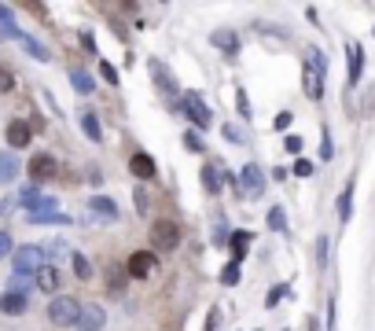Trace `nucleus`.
I'll use <instances>...</instances> for the list:
<instances>
[{
  "label": "nucleus",
  "mask_w": 375,
  "mask_h": 331,
  "mask_svg": "<svg viewBox=\"0 0 375 331\" xmlns=\"http://www.w3.org/2000/svg\"><path fill=\"white\" fill-rule=\"evenodd\" d=\"M170 114L188 118V129H196L202 136H206V129H214V111L202 99V92H196V88H188V92H180L177 99H170Z\"/></svg>",
  "instance_id": "nucleus-1"
},
{
  "label": "nucleus",
  "mask_w": 375,
  "mask_h": 331,
  "mask_svg": "<svg viewBox=\"0 0 375 331\" xmlns=\"http://www.w3.org/2000/svg\"><path fill=\"white\" fill-rule=\"evenodd\" d=\"M151 250L154 254H173L180 247V239H184V232H180V225L173 218H159V221H151Z\"/></svg>",
  "instance_id": "nucleus-2"
},
{
  "label": "nucleus",
  "mask_w": 375,
  "mask_h": 331,
  "mask_svg": "<svg viewBox=\"0 0 375 331\" xmlns=\"http://www.w3.org/2000/svg\"><path fill=\"white\" fill-rule=\"evenodd\" d=\"M77 313H81V298H74V295H56V298H48V324H56V328H74L77 324Z\"/></svg>",
  "instance_id": "nucleus-3"
},
{
  "label": "nucleus",
  "mask_w": 375,
  "mask_h": 331,
  "mask_svg": "<svg viewBox=\"0 0 375 331\" xmlns=\"http://www.w3.org/2000/svg\"><path fill=\"white\" fill-rule=\"evenodd\" d=\"M85 213H88V218H81L85 225H114V221L122 218L118 202H114L111 195H103V192H96V195L85 199Z\"/></svg>",
  "instance_id": "nucleus-4"
},
{
  "label": "nucleus",
  "mask_w": 375,
  "mask_h": 331,
  "mask_svg": "<svg viewBox=\"0 0 375 331\" xmlns=\"http://www.w3.org/2000/svg\"><path fill=\"white\" fill-rule=\"evenodd\" d=\"M45 265V254H41V243H26V247H15L11 250V276H26L33 280V273Z\"/></svg>",
  "instance_id": "nucleus-5"
},
{
  "label": "nucleus",
  "mask_w": 375,
  "mask_h": 331,
  "mask_svg": "<svg viewBox=\"0 0 375 331\" xmlns=\"http://www.w3.org/2000/svg\"><path fill=\"white\" fill-rule=\"evenodd\" d=\"M26 173H30V184H48L59 177V159L51 155V151H33L30 162H26Z\"/></svg>",
  "instance_id": "nucleus-6"
},
{
  "label": "nucleus",
  "mask_w": 375,
  "mask_h": 331,
  "mask_svg": "<svg viewBox=\"0 0 375 331\" xmlns=\"http://www.w3.org/2000/svg\"><path fill=\"white\" fill-rule=\"evenodd\" d=\"M154 269H159V254H154V250H133L125 258V276L133 280V284H144V280H151Z\"/></svg>",
  "instance_id": "nucleus-7"
},
{
  "label": "nucleus",
  "mask_w": 375,
  "mask_h": 331,
  "mask_svg": "<svg viewBox=\"0 0 375 331\" xmlns=\"http://www.w3.org/2000/svg\"><path fill=\"white\" fill-rule=\"evenodd\" d=\"M147 74H151V81H154V88H159V92L166 96V99H177L180 96V81H177V74L166 67L162 59H147Z\"/></svg>",
  "instance_id": "nucleus-8"
},
{
  "label": "nucleus",
  "mask_w": 375,
  "mask_h": 331,
  "mask_svg": "<svg viewBox=\"0 0 375 331\" xmlns=\"http://www.w3.org/2000/svg\"><path fill=\"white\" fill-rule=\"evenodd\" d=\"M129 173H133L136 184H154L159 181V162H154V155H147V151H133V155H129Z\"/></svg>",
  "instance_id": "nucleus-9"
},
{
  "label": "nucleus",
  "mask_w": 375,
  "mask_h": 331,
  "mask_svg": "<svg viewBox=\"0 0 375 331\" xmlns=\"http://www.w3.org/2000/svg\"><path fill=\"white\" fill-rule=\"evenodd\" d=\"M4 144H8V151H26L33 144V125L26 122V118H11L8 125H4Z\"/></svg>",
  "instance_id": "nucleus-10"
},
{
  "label": "nucleus",
  "mask_w": 375,
  "mask_h": 331,
  "mask_svg": "<svg viewBox=\"0 0 375 331\" xmlns=\"http://www.w3.org/2000/svg\"><path fill=\"white\" fill-rule=\"evenodd\" d=\"M265 173H262V166L257 162H247L239 170V188H243V199H262L265 195Z\"/></svg>",
  "instance_id": "nucleus-11"
},
{
  "label": "nucleus",
  "mask_w": 375,
  "mask_h": 331,
  "mask_svg": "<svg viewBox=\"0 0 375 331\" xmlns=\"http://www.w3.org/2000/svg\"><path fill=\"white\" fill-rule=\"evenodd\" d=\"M210 45H214L225 59H239V52H243V41H239V33L232 30V26H217V30H210Z\"/></svg>",
  "instance_id": "nucleus-12"
},
{
  "label": "nucleus",
  "mask_w": 375,
  "mask_h": 331,
  "mask_svg": "<svg viewBox=\"0 0 375 331\" xmlns=\"http://www.w3.org/2000/svg\"><path fill=\"white\" fill-rule=\"evenodd\" d=\"M250 243H254L250 228H232V236H228V261L243 269V261H247V254H250Z\"/></svg>",
  "instance_id": "nucleus-13"
},
{
  "label": "nucleus",
  "mask_w": 375,
  "mask_h": 331,
  "mask_svg": "<svg viewBox=\"0 0 375 331\" xmlns=\"http://www.w3.org/2000/svg\"><path fill=\"white\" fill-rule=\"evenodd\" d=\"M77 331H103L107 328V309L99 302H81V313H77Z\"/></svg>",
  "instance_id": "nucleus-14"
},
{
  "label": "nucleus",
  "mask_w": 375,
  "mask_h": 331,
  "mask_svg": "<svg viewBox=\"0 0 375 331\" xmlns=\"http://www.w3.org/2000/svg\"><path fill=\"white\" fill-rule=\"evenodd\" d=\"M33 287L41 291V295H48V298H56L59 295V287H63V273H59V265H41V269L33 273Z\"/></svg>",
  "instance_id": "nucleus-15"
},
{
  "label": "nucleus",
  "mask_w": 375,
  "mask_h": 331,
  "mask_svg": "<svg viewBox=\"0 0 375 331\" xmlns=\"http://www.w3.org/2000/svg\"><path fill=\"white\" fill-rule=\"evenodd\" d=\"M360 74H365V48H360L357 41H350L346 45V81L357 85Z\"/></svg>",
  "instance_id": "nucleus-16"
},
{
  "label": "nucleus",
  "mask_w": 375,
  "mask_h": 331,
  "mask_svg": "<svg viewBox=\"0 0 375 331\" xmlns=\"http://www.w3.org/2000/svg\"><path fill=\"white\" fill-rule=\"evenodd\" d=\"M199 184H202V192L210 195V199H217L221 195V166L217 162H202V170H199Z\"/></svg>",
  "instance_id": "nucleus-17"
},
{
  "label": "nucleus",
  "mask_w": 375,
  "mask_h": 331,
  "mask_svg": "<svg viewBox=\"0 0 375 331\" xmlns=\"http://www.w3.org/2000/svg\"><path fill=\"white\" fill-rule=\"evenodd\" d=\"M77 125H81V133L93 140V144H103V122H99V111L81 107V114H77Z\"/></svg>",
  "instance_id": "nucleus-18"
},
{
  "label": "nucleus",
  "mask_w": 375,
  "mask_h": 331,
  "mask_svg": "<svg viewBox=\"0 0 375 331\" xmlns=\"http://www.w3.org/2000/svg\"><path fill=\"white\" fill-rule=\"evenodd\" d=\"M22 33L26 30H19V22H15V8L11 4H0V41H22Z\"/></svg>",
  "instance_id": "nucleus-19"
},
{
  "label": "nucleus",
  "mask_w": 375,
  "mask_h": 331,
  "mask_svg": "<svg viewBox=\"0 0 375 331\" xmlns=\"http://www.w3.org/2000/svg\"><path fill=\"white\" fill-rule=\"evenodd\" d=\"M67 78H70V88H74L77 96H93L96 92V78L85 67H77V63H74V67H67Z\"/></svg>",
  "instance_id": "nucleus-20"
},
{
  "label": "nucleus",
  "mask_w": 375,
  "mask_h": 331,
  "mask_svg": "<svg viewBox=\"0 0 375 331\" xmlns=\"http://www.w3.org/2000/svg\"><path fill=\"white\" fill-rule=\"evenodd\" d=\"M22 173V159L15 155V151H0V184H15Z\"/></svg>",
  "instance_id": "nucleus-21"
},
{
  "label": "nucleus",
  "mask_w": 375,
  "mask_h": 331,
  "mask_svg": "<svg viewBox=\"0 0 375 331\" xmlns=\"http://www.w3.org/2000/svg\"><path fill=\"white\" fill-rule=\"evenodd\" d=\"M26 309H30V295H15V291L0 295V313L4 316H26Z\"/></svg>",
  "instance_id": "nucleus-22"
},
{
  "label": "nucleus",
  "mask_w": 375,
  "mask_h": 331,
  "mask_svg": "<svg viewBox=\"0 0 375 331\" xmlns=\"http://www.w3.org/2000/svg\"><path fill=\"white\" fill-rule=\"evenodd\" d=\"M19 48H22V52L30 56V59H37V63H51V59H56V56H51V48H48L45 41H37L33 33H22Z\"/></svg>",
  "instance_id": "nucleus-23"
},
{
  "label": "nucleus",
  "mask_w": 375,
  "mask_h": 331,
  "mask_svg": "<svg viewBox=\"0 0 375 331\" xmlns=\"http://www.w3.org/2000/svg\"><path fill=\"white\" fill-rule=\"evenodd\" d=\"M302 85H305V96L313 99V104H320V99H324V78H320L317 70L302 67Z\"/></svg>",
  "instance_id": "nucleus-24"
},
{
  "label": "nucleus",
  "mask_w": 375,
  "mask_h": 331,
  "mask_svg": "<svg viewBox=\"0 0 375 331\" xmlns=\"http://www.w3.org/2000/svg\"><path fill=\"white\" fill-rule=\"evenodd\" d=\"M265 225L273 228L276 236H291V225H287V210H283L280 202H276V207H269V213H265Z\"/></svg>",
  "instance_id": "nucleus-25"
},
{
  "label": "nucleus",
  "mask_w": 375,
  "mask_h": 331,
  "mask_svg": "<svg viewBox=\"0 0 375 331\" xmlns=\"http://www.w3.org/2000/svg\"><path fill=\"white\" fill-rule=\"evenodd\" d=\"M125 284H129L125 269L118 273V269L111 265V269H107V295H111V298H125Z\"/></svg>",
  "instance_id": "nucleus-26"
},
{
  "label": "nucleus",
  "mask_w": 375,
  "mask_h": 331,
  "mask_svg": "<svg viewBox=\"0 0 375 331\" xmlns=\"http://www.w3.org/2000/svg\"><path fill=\"white\" fill-rule=\"evenodd\" d=\"M350 218H353V177L346 181L342 195H339V221H342V225H350Z\"/></svg>",
  "instance_id": "nucleus-27"
},
{
  "label": "nucleus",
  "mask_w": 375,
  "mask_h": 331,
  "mask_svg": "<svg viewBox=\"0 0 375 331\" xmlns=\"http://www.w3.org/2000/svg\"><path fill=\"white\" fill-rule=\"evenodd\" d=\"M305 67L309 70H317L320 78H328V56H324V48H305Z\"/></svg>",
  "instance_id": "nucleus-28"
},
{
  "label": "nucleus",
  "mask_w": 375,
  "mask_h": 331,
  "mask_svg": "<svg viewBox=\"0 0 375 331\" xmlns=\"http://www.w3.org/2000/svg\"><path fill=\"white\" fill-rule=\"evenodd\" d=\"M41 195H45V192H41L37 184H22V188H19V195H15V202H19V210L30 213V210H33V202L41 199Z\"/></svg>",
  "instance_id": "nucleus-29"
},
{
  "label": "nucleus",
  "mask_w": 375,
  "mask_h": 331,
  "mask_svg": "<svg viewBox=\"0 0 375 331\" xmlns=\"http://www.w3.org/2000/svg\"><path fill=\"white\" fill-rule=\"evenodd\" d=\"M70 265H74V276H77V280H88V276H93V258H88V254L70 250Z\"/></svg>",
  "instance_id": "nucleus-30"
},
{
  "label": "nucleus",
  "mask_w": 375,
  "mask_h": 331,
  "mask_svg": "<svg viewBox=\"0 0 375 331\" xmlns=\"http://www.w3.org/2000/svg\"><path fill=\"white\" fill-rule=\"evenodd\" d=\"M221 136H225V144H232V147H247V133H243L239 125H232V122H221Z\"/></svg>",
  "instance_id": "nucleus-31"
},
{
  "label": "nucleus",
  "mask_w": 375,
  "mask_h": 331,
  "mask_svg": "<svg viewBox=\"0 0 375 331\" xmlns=\"http://www.w3.org/2000/svg\"><path fill=\"white\" fill-rule=\"evenodd\" d=\"M184 151H191V155H206V136L196 133V129H184Z\"/></svg>",
  "instance_id": "nucleus-32"
},
{
  "label": "nucleus",
  "mask_w": 375,
  "mask_h": 331,
  "mask_svg": "<svg viewBox=\"0 0 375 331\" xmlns=\"http://www.w3.org/2000/svg\"><path fill=\"white\" fill-rule=\"evenodd\" d=\"M294 291H291V284H276V287H269V295H265V309H276V305L283 302V298H291Z\"/></svg>",
  "instance_id": "nucleus-33"
},
{
  "label": "nucleus",
  "mask_w": 375,
  "mask_h": 331,
  "mask_svg": "<svg viewBox=\"0 0 375 331\" xmlns=\"http://www.w3.org/2000/svg\"><path fill=\"white\" fill-rule=\"evenodd\" d=\"M30 225H56V228H70L74 225V218L70 213H45V218H26Z\"/></svg>",
  "instance_id": "nucleus-34"
},
{
  "label": "nucleus",
  "mask_w": 375,
  "mask_h": 331,
  "mask_svg": "<svg viewBox=\"0 0 375 331\" xmlns=\"http://www.w3.org/2000/svg\"><path fill=\"white\" fill-rule=\"evenodd\" d=\"M239 276H243V269H239V265H225V269L221 273H217V284H221V287H236L239 284Z\"/></svg>",
  "instance_id": "nucleus-35"
},
{
  "label": "nucleus",
  "mask_w": 375,
  "mask_h": 331,
  "mask_svg": "<svg viewBox=\"0 0 375 331\" xmlns=\"http://www.w3.org/2000/svg\"><path fill=\"white\" fill-rule=\"evenodd\" d=\"M228 236H232V228L225 225V218H217L214 236H210V247H228Z\"/></svg>",
  "instance_id": "nucleus-36"
},
{
  "label": "nucleus",
  "mask_w": 375,
  "mask_h": 331,
  "mask_svg": "<svg viewBox=\"0 0 375 331\" xmlns=\"http://www.w3.org/2000/svg\"><path fill=\"white\" fill-rule=\"evenodd\" d=\"M99 78L107 81V85H122V70L114 67V63H107V59H99Z\"/></svg>",
  "instance_id": "nucleus-37"
},
{
  "label": "nucleus",
  "mask_w": 375,
  "mask_h": 331,
  "mask_svg": "<svg viewBox=\"0 0 375 331\" xmlns=\"http://www.w3.org/2000/svg\"><path fill=\"white\" fill-rule=\"evenodd\" d=\"M236 111H239V118H243V122H250V118H254V111H250V96H247V88H236Z\"/></svg>",
  "instance_id": "nucleus-38"
},
{
  "label": "nucleus",
  "mask_w": 375,
  "mask_h": 331,
  "mask_svg": "<svg viewBox=\"0 0 375 331\" xmlns=\"http://www.w3.org/2000/svg\"><path fill=\"white\" fill-rule=\"evenodd\" d=\"M254 30H257V37H276V41H287V30H280V26H273V22H254Z\"/></svg>",
  "instance_id": "nucleus-39"
},
{
  "label": "nucleus",
  "mask_w": 375,
  "mask_h": 331,
  "mask_svg": "<svg viewBox=\"0 0 375 331\" xmlns=\"http://www.w3.org/2000/svg\"><path fill=\"white\" fill-rule=\"evenodd\" d=\"M133 202H136V213H140V218H144V213H151V195L144 192V184L133 188Z\"/></svg>",
  "instance_id": "nucleus-40"
},
{
  "label": "nucleus",
  "mask_w": 375,
  "mask_h": 331,
  "mask_svg": "<svg viewBox=\"0 0 375 331\" xmlns=\"http://www.w3.org/2000/svg\"><path fill=\"white\" fill-rule=\"evenodd\" d=\"M11 92H15V74H11V67L0 63V96H11Z\"/></svg>",
  "instance_id": "nucleus-41"
},
{
  "label": "nucleus",
  "mask_w": 375,
  "mask_h": 331,
  "mask_svg": "<svg viewBox=\"0 0 375 331\" xmlns=\"http://www.w3.org/2000/svg\"><path fill=\"white\" fill-rule=\"evenodd\" d=\"M335 159V144H331V133H328V125L320 129V162H331Z\"/></svg>",
  "instance_id": "nucleus-42"
},
{
  "label": "nucleus",
  "mask_w": 375,
  "mask_h": 331,
  "mask_svg": "<svg viewBox=\"0 0 375 331\" xmlns=\"http://www.w3.org/2000/svg\"><path fill=\"white\" fill-rule=\"evenodd\" d=\"M77 41H81V48H85V52H88V56H99V45H96V33H93V30H88V26H85L81 33H77Z\"/></svg>",
  "instance_id": "nucleus-43"
},
{
  "label": "nucleus",
  "mask_w": 375,
  "mask_h": 331,
  "mask_svg": "<svg viewBox=\"0 0 375 331\" xmlns=\"http://www.w3.org/2000/svg\"><path fill=\"white\" fill-rule=\"evenodd\" d=\"M202 331H221V305H210V309H206V324H202Z\"/></svg>",
  "instance_id": "nucleus-44"
},
{
  "label": "nucleus",
  "mask_w": 375,
  "mask_h": 331,
  "mask_svg": "<svg viewBox=\"0 0 375 331\" xmlns=\"http://www.w3.org/2000/svg\"><path fill=\"white\" fill-rule=\"evenodd\" d=\"M11 250H15V239H11V228H0V261L11 258Z\"/></svg>",
  "instance_id": "nucleus-45"
},
{
  "label": "nucleus",
  "mask_w": 375,
  "mask_h": 331,
  "mask_svg": "<svg viewBox=\"0 0 375 331\" xmlns=\"http://www.w3.org/2000/svg\"><path fill=\"white\" fill-rule=\"evenodd\" d=\"M302 147H305V140L298 133H287L283 136V151H291V155H302Z\"/></svg>",
  "instance_id": "nucleus-46"
},
{
  "label": "nucleus",
  "mask_w": 375,
  "mask_h": 331,
  "mask_svg": "<svg viewBox=\"0 0 375 331\" xmlns=\"http://www.w3.org/2000/svg\"><path fill=\"white\" fill-rule=\"evenodd\" d=\"M30 287H33V280H26V276H11L8 280V291H15V295H30Z\"/></svg>",
  "instance_id": "nucleus-47"
},
{
  "label": "nucleus",
  "mask_w": 375,
  "mask_h": 331,
  "mask_svg": "<svg viewBox=\"0 0 375 331\" xmlns=\"http://www.w3.org/2000/svg\"><path fill=\"white\" fill-rule=\"evenodd\" d=\"M291 122H294V114H291V111H280L276 118H273V129H276V133H287Z\"/></svg>",
  "instance_id": "nucleus-48"
},
{
  "label": "nucleus",
  "mask_w": 375,
  "mask_h": 331,
  "mask_svg": "<svg viewBox=\"0 0 375 331\" xmlns=\"http://www.w3.org/2000/svg\"><path fill=\"white\" fill-rule=\"evenodd\" d=\"M85 181L93 184V188H103V181H107V177H103L99 166H88V170H85Z\"/></svg>",
  "instance_id": "nucleus-49"
},
{
  "label": "nucleus",
  "mask_w": 375,
  "mask_h": 331,
  "mask_svg": "<svg viewBox=\"0 0 375 331\" xmlns=\"http://www.w3.org/2000/svg\"><path fill=\"white\" fill-rule=\"evenodd\" d=\"M317 265H320V269H328V236L317 239Z\"/></svg>",
  "instance_id": "nucleus-50"
},
{
  "label": "nucleus",
  "mask_w": 375,
  "mask_h": 331,
  "mask_svg": "<svg viewBox=\"0 0 375 331\" xmlns=\"http://www.w3.org/2000/svg\"><path fill=\"white\" fill-rule=\"evenodd\" d=\"M313 170H317V166L313 162H309V159H298V162H294V177H313Z\"/></svg>",
  "instance_id": "nucleus-51"
},
{
  "label": "nucleus",
  "mask_w": 375,
  "mask_h": 331,
  "mask_svg": "<svg viewBox=\"0 0 375 331\" xmlns=\"http://www.w3.org/2000/svg\"><path fill=\"white\" fill-rule=\"evenodd\" d=\"M15 210H19V202L11 199V195H4V199H0V218H11Z\"/></svg>",
  "instance_id": "nucleus-52"
},
{
  "label": "nucleus",
  "mask_w": 375,
  "mask_h": 331,
  "mask_svg": "<svg viewBox=\"0 0 375 331\" xmlns=\"http://www.w3.org/2000/svg\"><path fill=\"white\" fill-rule=\"evenodd\" d=\"M287 173H291V170H283V166H276V170H273V181H280V184H283V181H287Z\"/></svg>",
  "instance_id": "nucleus-53"
},
{
  "label": "nucleus",
  "mask_w": 375,
  "mask_h": 331,
  "mask_svg": "<svg viewBox=\"0 0 375 331\" xmlns=\"http://www.w3.org/2000/svg\"><path fill=\"white\" fill-rule=\"evenodd\" d=\"M328 328L335 331V298H328Z\"/></svg>",
  "instance_id": "nucleus-54"
},
{
  "label": "nucleus",
  "mask_w": 375,
  "mask_h": 331,
  "mask_svg": "<svg viewBox=\"0 0 375 331\" xmlns=\"http://www.w3.org/2000/svg\"><path fill=\"white\" fill-rule=\"evenodd\" d=\"M309 331H320V324L313 321V316H309Z\"/></svg>",
  "instance_id": "nucleus-55"
},
{
  "label": "nucleus",
  "mask_w": 375,
  "mask_h": 331,
  "mask_svg": "<svg viewBox=\"0 0 375 331\" xmlns=\"http://www.w3.org/2000/svg\"><path fill=\"white\" fill-rule=\"evenodd\" d=\"M283 331H287V328H283Z\"/></svg>",
  "instance_id": "nucleus-56"
}]
</instances>
